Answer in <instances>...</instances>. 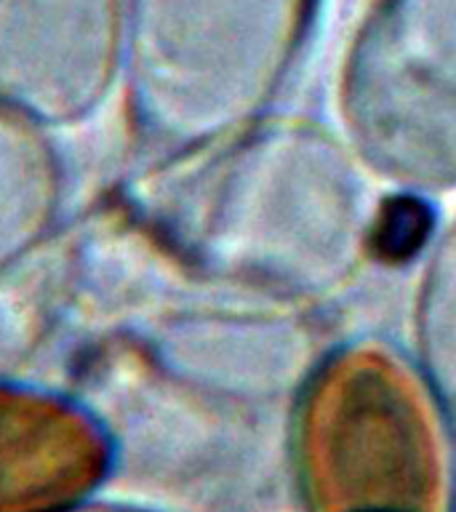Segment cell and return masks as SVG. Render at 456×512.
Instances as JSON below:
<instances>
[{
    "label": "cell",
    "mask_w": 456,
    "mask_h": 512,
    "mask_svg": "<svg viewBox=\"0 0 456 512\" xmlns=\"http://www.w3.org/2000/svg\"><path fill=\"white\" fill-rule=\"evenodd\" d=\"M430 227L432 214L422 200L395 198L387 203L379 219L376 248L384 259H408L427 240Z\"/></svg>",
    "instance_id": "cell-2"
},
{
    "label": "cell",
    "mask_w": 456,
    "mask_h": 512,
    "mask_svg": "<svg viewBox=\"0 0 456 512\" xmlns=\"http://www.w3.org/2000/svg\"><path fill=\"white\" fill-rule=\"evenodd\" d=\"M104 470V443L59 403L0 390V512H59Z\"/></svg>",
    "instance_id": "cell-1"
}]
</instances>
